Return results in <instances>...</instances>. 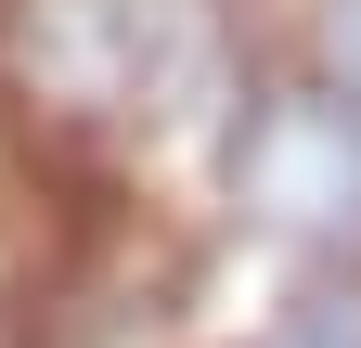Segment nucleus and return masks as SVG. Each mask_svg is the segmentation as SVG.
Here are the masks:
<instances>
[{"label":"nucleus","mask_w":361,"mask_h":348,"mask_svg":"<svg viewBox=\"0 0 361 348\" xmlns=\"http://www.w3.org/2000/svg\"><path fill=\"white\" fill-rule=\"evenodd\" d=\"M207 168H219L233 232H258L284 271H348L361 258V104H336L284 52H258V77H245Z\"/></svg>","instance_id":"nucleus-1"},{"label":"nucleus","mask_w":361,"mask_h":348,"mask_svg":"<svg viewBox=\"0 0 361 348\" xmlns=\"http://www.w3.org/2000/svg\"><path fill=\"white\" fill-rule=\"evenodd\" d=\"M258 39H271L297 77H323L336 104H361V0H271Z\"/></svg>","instance_id":"nucleus-2"},{"label":"nucleus","mask_w":361,"mask_h":348,"mask_svg":"<svg viewBox=\"0 0 361 348\" xmlns=\"http://www.w3.org/2000/svg\"><path fill=\"white\" fill-rule=\"evenodd\" d=\"M245 348H361V258L348 271H284V297L245 323Z\"/></svg>","instance_id":"nucleus-3"}]
</instances>
